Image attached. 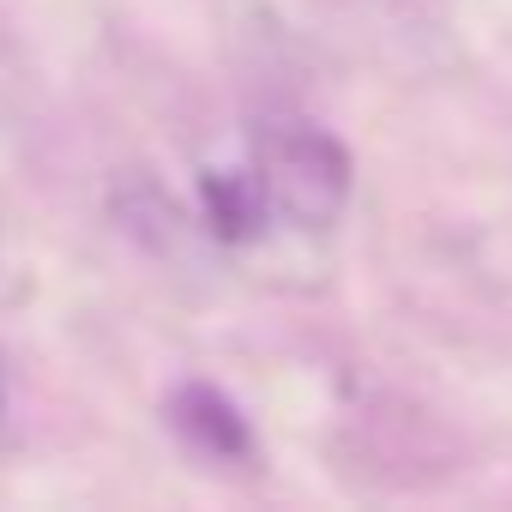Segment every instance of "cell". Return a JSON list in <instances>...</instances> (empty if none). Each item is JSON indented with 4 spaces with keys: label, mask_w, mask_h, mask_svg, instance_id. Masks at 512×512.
<instances>
[{
    "label": "cell",
    "mask_w": 512,
    "mask_h": 512,
    "mask_svg": "<svg viewBox=\"0 0 512 512\" xmlns=\"http://www.w3.org/2000/svg\"><path fill=\"white\" fill-rule=\"evenodd\" d=\"M260 181L284 223L332 229L350 199V151L320 127H272L260 139Z\"/></svg>",
    "instance_id": "obj_1"
},
{
    "label": "cell",
    "mask_w": 512,
    "mask_h": 512,
    "mask_svg": "<svg viewBox=\"0 0 512 512\" xmlns=\"http://www.w3.org/2000/svg\"><path fill=\"white\" fill-rule=\"evenodd\" d=\"M169 422H175L181 440L199 446L205 458H247V452H253L247 416H241L217 386H181V392L169 398Z\"/></svg>",
    "instance_id": "obj_2"
},
{
    "label": "cell",
    "mask_w": 512,
    "mask_h": 512,
    "mask_svg": "<svg viewBox=\"0 0 512 512\" xmlns=\"http://www.w3.org/2000/svg\"><path fill=\"white\" fill-rule=\"evenodd\" d=\"M199 205H205V229L217 241H253L272 217V199H266V181L260 175H241V169H211L199 181Z\"/></svg>",
    "instance_id": "obj_3"
},
{
    "label": "cell",
    "mask_w": 512,
    "mask_h": 512,
    "mask_svg": "<svg viewBox=\"0 0 512 512\" xmlns=\"http://www.w3.org/2000/svg\"><path fill=\"white\" fill-rule=\"evenodd\" d=\"M0 422H7V380H0Z\"/></svg>",
    "instance_id": "obj_4"
}]
</instances>
